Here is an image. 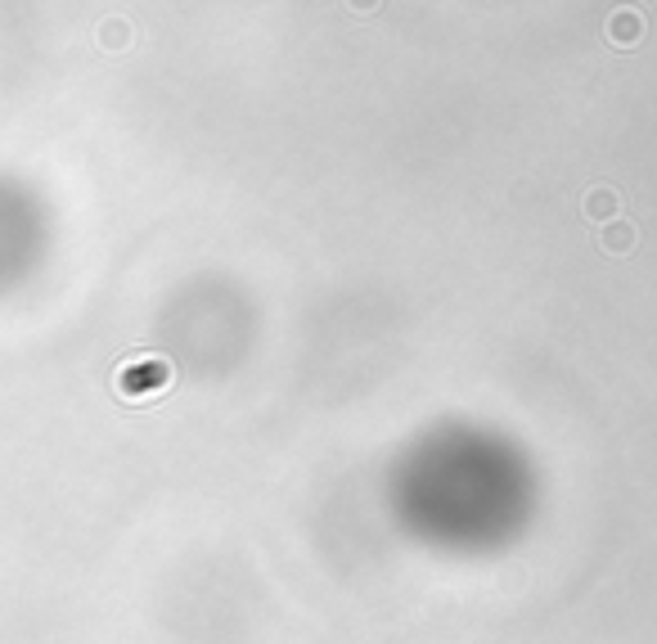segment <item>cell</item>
<instances>
[{
    "mask_svg": "<svg viewBox=\"0 0 657 644\" xmlns=\"http://www.w3.org/2000/svg\"><path fill=\"white\" fill-rule=\"evenodd\" d=\"M162 379H167V370L153 365V361H144V365H126V370L117 374V388H122L126 397H140V392L162 388Z\"/></svg>",
    "mask_w": 657,
    "mask_h": 644,
    "instance_id": "1",
    "label": "cell"
}]
</instances>
